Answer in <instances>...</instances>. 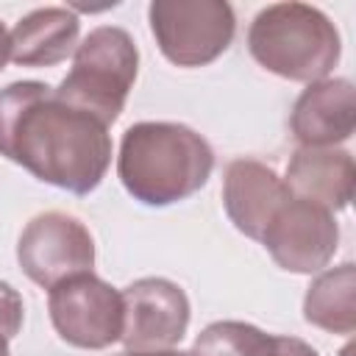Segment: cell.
Here are the masks:
<instances>
[{
  "label": "cell",
  "mask_w": 356,
  "mask_h": 356,
  "mask_svg": "<svg viewBox=\"0 0 356 356\" xmlns=\"http://www.w3.org/2000/svg\"><path fill=\"white\" fill-rule=\"evenodd\" d=\"M17 261L33 284L53 289L70 275L92 273L95 239L78 217L67 211H42L22 228Z\"/></svg>",
  "instance_id": "7"
},
{
  "label": "cell",
  "mask_w": 356,
  "mask_h": 356,
  "mask_svg": "<svg viewBox=\"0 0 356 356\" xmlns=\"http://www.w3.org/2000/svg\"><path fill=\"white\" fill-rule=\"evenodd\" d=\"M261 245L273 261L295 275H312L328 267L339 248V225L334 211L289 195L261 234Z\"/></svg>",
  "instance_id": "8"
},
{
  "label": "cell",
  "mask_w": 356,
  "mask_h": 356,
  "mask_svg": "<svg viewBox=\"0 0 356 356\" xmlns=\"http://www.w3.org/2000/svg\"><path fill=\"white\" fill-rule=\"evenodd\" d=\"M303 320L328 334L356 331V267L345 261L331 270H320L303 295Z\"/></svg>",
  "instance_id": "14"
},
{
  "label": "cell",
  "mask_w": 356,
  "mask_h": 356,
  "mask_svg": "<svg viewBox=\"0 0 356 356\" xmlns=\"http://www.w3.org/2000/svg\"><path fill=\"white\" fill-rule=\"evenodd\" d=\"M248 50L267 72L314 83L337 67L342 42L331 17L309 3H273L248 28Z\"/></svg>",
  "instance_id": "3"
},
{
  "label": "cell",
  "mask_w": 356,
  "mask_h": 356,
  "mask_svg": "<svg viewBox=\"0 0 356 356\" xmlns=\"http://www.w3.org/2000/svg\"><path fill=\"white\" fill-rule=\"evenodd\" d=\"M8 58H11V36H8L6 25L0 22V70L8 64Z\"/></svg>",
  "instance_id": "19"
},
{
  "label": "cell",
  "mask_w": 356,
  "mask_h": 356,
  "mask_svg": "<svg viewBox=\"0 0 356 356\" xmlns=\"http://www.w3.org/2000/svg\"><path fill=\"white\" fill-rule=\"evenodd\" d=\"M0 156L42 184L89 195L108 172L111 134L44 81H14L0 89Z\"/></svg>",
  "instance_id": "1"
},
{
  "label": "cell",
  "mask_w": 356,
  "mask_h": 356,
  "mask_svg": "<svg viewBox=\"0 0 356 356\" xmlns=\"http://www.w3.org/2000/svg\"><path fill=\"white\" fill-rule=\"evenodd\" d=\"M147 19L161 56L175 67L211 64L236 33L234 8L225 0H153Z\"/></svg>",
  "instance_id": "5"
},
{
  "label": "cell",
  "mask_w": 356,
  "mask_h": 356,
  "mask_svg": "<svg viewBox=\"0 0 356 356\" xmlns=\"http://www.w3.org/2000/svg\"><path fill=\"white\" fill-rule=\"evenodd\" d=\"M47 312L56 334L72 348L103 350L122 339V292L95 273L70 275L47 289Z\"/></svg>",
  "instance_id": "6"
},
{
  "label": "cell",
  "mask_w": 356,
  "mask_h": 356,
  "mask_svg": "<svg viewBox=\"0 0 356 356\" xmlns=\"http://www.w3.org/2000/svg\"><path fill=\"white\" fill-rule=\"evenodd\" d=\"M292 192L278 172L256 159H234L222 175V209L234 228L261 242L264 228Z\"/></svg>",
  "instance_id": "11"
},
{
  "label": "cell",
  "mask_w": 356,
  "mask_h": 356,
  "mask_svg": "<svg viewBox=\"0 0 356 356\" xmlns=\"http://www.w3.org/2000/svg\"><path fill=\"white\" fill-rule=\"evenodd\" d=\"M264 342V331L242 320H217L206 325L195 345L192 356H256Z\"/></svg>",
  "instance_id": "15"
},
{
  "label": "cell",
  "mask_w": 356,
  "mask_h": 356,
  "mask_svg": "<svg viewBox=\"0 0 356 356\" xmlns=\"http://www.w3.org/2000/svg\"><path fill=\"white\" fill-rule=\"evenodd\" d=\"M117 356H192L189 350H175V348H170V350H122V353H117Z\"/></svg>",
  "instance_id": "18"
},
{
  "label": "cell",
  "mask_w": 356,
  "mask_h": 356,
  "mask_svg": "<svg viewBox=\"0 0 356 356\" xmlns=\"http://www.w3.org/2000/svg\"><path fill=\"white\" fill-rule=\"evenodd\" d=\"M136 72L139 50L134 36L120 25H100L78 42L72 70L61 78L56 95L67 106L111 125L125 108Z\"/></svg>",
  "instance_id": "4"
},
{
  "label": "cell",
  "mask_w": 356,
  "mask_h": 356,
  "mask_svg": "<svg viewBox=\"0 0 356 356\" xmlns=\"http://www.w3.org/2000/svg\"><path fill=\"white\" fill-rule=\"evenodd\" d=\"M286 189L328 211H342L353 200L356 164L345 147H298L286 164Z\"/></svg>",
  "instance_id": "12"
},
{
  "label": "cell",
  "mask_w": 356,
  "mask_h": 356,
  "mask_svg": "<svg viewBox=\"0 0 356 356\" xmlns=\"http://www.w3.org/2000/svg\"><path fill=\"white\" fill-rule=\"evenodd\" d=\"M0 356H11V350H8V339H6V337H0Z\"/></svg>",
  "instance_id": "20"
},
{
  "label": "cell",
  "mask_w": 356,
  "mask_h": 356,
  "mask_svg": "<svg viewBox=\"0 0 356 356\" xmlns=\"http://www.w3.org/2000/svg\"><path fill=\"white\" fill-rule=\"evenodd\" d=\"M22 320H25L22 295L8 281H0V337L14 339L22 328Z\"/></svg>",
  "instance_id": "16"
},
{
  "label": "cell",
  "mask_w": 356,
  "mask_h": 356,
  "mask_svg": "<svg viewBox=\"0 0 356 356\" xmlns=\"http://www.w3.org/2000/svg\"><path fill=\"white\" fill-rule=\"evenodd\" d=\"M356 128V89L348 78L309 83L289 114V131L300 147H337Z\"/></svg>",
  "instance_id": "10"
},
{
  "label": "cell",
  "mask_w": 356,
  "mask_h": 356,
  "mask_svg": "<svg viewBox=\"0 0 356 356\" xmlns=\"http://www.w3.org/2000/svg\"><path fill=\"white\" fill-rule=\"evenodd\" d=\"M81 19L67 6L28 11L11 28V61L19 67H53L75 53Z\"/></svg>",
  "instance_id": "13"
},
{
  "label": "cell",
  "mask_w": 356,
  "mask_h": 356,
  "mask_svg": "<svg viewBox=\"0 0 356 356\" xmlns=\"http://www.w3.org/2000/svg\"><path fill=\"white\" fill-rule=\"evenodd\" d=\"M256 356H320L306 339L298 337H281V334H264V342Z\"/></svg>",
  "instance_id": "17"
},
{
  "label": "cell",
  "mask_w": 356,
  "mask_h": 356,
  "mask_svg": "<svg viewBox=\"0 0 356 356\" xmlns=\"http://www.w3.org/2000/svg\"><path fill=\"white\" fill-rule=\"evenodd\" d=\"M214 170L211 145L184 122H134L117 156V178L145 206H172L206 186Z\"/></svg>",
  "instance_id": "2"
},
{
  "label": "cell",
  "mask_w": 356,
  "mask_h": 356,
  "mask_svg": "<svg viewBox=\"0 0 356 356\" xmlns=\"http://www.w3.org/2000/svg\"><path fill=\"white\" fill-rule=\"evenodd\" d=\"M125 303V350H170L189 328V298L186 292L159 275L139 278L122 289Z\"/></svg>",
  "instance_id": "9"
}]
</instances>
